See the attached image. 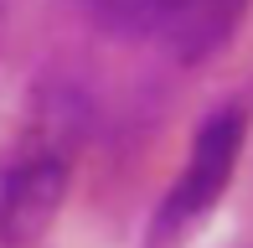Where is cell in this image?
Masks as SVG:
<instances>
[{"instance_id":"7a4b0ae2","label":"cell","mask_w":253,"mask_h":248,"mask_svg":"<svg viewBox=\"0 0 253 248\" xmlns=\"http://www.w3.org/2000/svg\"><path fill=\"white\" fill-rule=\"evenodd\" d=\"M243 134H248V119H243L238 104L212 109V114L197 124L186 165H181V176L170 181V191L155 207V222H150L155 243L181 238L191 222H202L207 212L222 202V191H227V181H233V171H238V155H243Z\"/></svg>"},{"instance_id":"3957f363","label":"cell","mask_w":253,"mask_h":248,"mask_svg":"<svg viewBox=\"0 0 253 248\" xmlns=\"http://www.w3.org/2000/svg\"><path fill=\"white\" fill-rule=\"evenodd\" d=\"M67 197V161L52 145L16 155L0 181V243L5 248H31L52 228L57 207Z\"/></svg>"},{"instance_id":"6da1fadb","label":"cell","mask_w":253,"mask_h":248,"mask_svg":"<svg viewBox=\"0 0 253 248\" xmlns=\"http://www.w3.org/2000/svg\"><path fill=\"white\" fill-rule=\"evenodd\" d=\"M78 10L119 41L176 62H202L233 41L248 0H78Z\"/></svg>"}]
</instances>
